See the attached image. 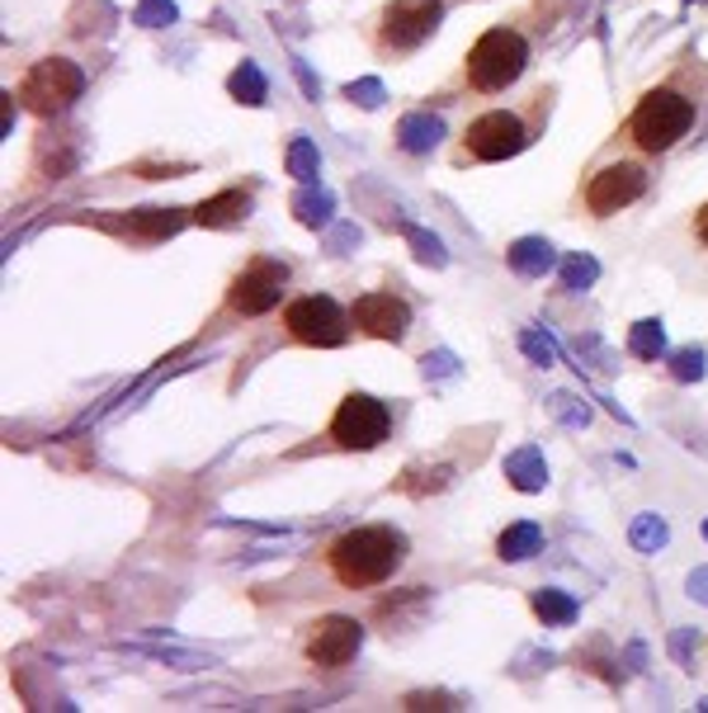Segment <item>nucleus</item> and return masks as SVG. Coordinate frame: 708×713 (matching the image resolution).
<instances>
[{
	"label": "nucleus",
	"mask_w": 708,
	"mask_h": 713,
	"mask_svg": "<svg viewBox=\"0 0 708 713\" xmlns=\"http://www.w3.org/2000/svg\"><path fill=\"white\" fill-rule=\"evenodd\" d=\"M360 648H364V629H360V619H350V614H322L303 629V657L322 671L350 666L354 657H360Z\"/></svg>",
	"instance_id": "10"
},
{
	"label": "nucleus",
	"mask_w": 708,
	"mask_h": 713,
	"mask_svg": "<svg viewBox=\"0 0 708 713\" xmlns=\"http://www.w3.org/2000/svg\"><path fill=\"white\" fill-rule=\"evenodd\" d=\"M402 558L406 534H397L393 525H354L326 544V572L345 591H374V586L393 581Z\"/></svg>",
	"instance_id": "1"
},
{
	"label": "nucleus",
	"mask_w": 708,
	"mask_h": 713,
	"mask_svg": "<svg viewBox=\"0 0 708 713\" xmlns=\"http://www.w3.org/2000/svg\"><path fill=\"white\" fill-rule=\"evenodd\" d=\"M439 20H445V0H387L374 24V48L383 58H406L439 29Z\"/></svg>",
	"instance_id": "5"
},
{
	"label": "nucleus",
	"mask_w": 708,
	"mask_h": 713,
	"mask_svg": "<svg viewBox=\"0 0 708 713\" xmlns=\"http://www.w3.org/2000/svg\"><path fill=\"white\" fill-rule=\"evenodd\" d=\"M387 431H393V412H387L378 397H368V392H345L331 425H326V440L335 444V450L368 454L387 440Z\"/></svg>",
	"instance_id": "8"
},
{
	"label": "nucleus",
	"mask_w": 708,
	"mask_h": 713,
	"mask_svg": "<svg viewBox=\"0 0 708 713\" xmlns=\"http://www.w3.org/2000/svg\"><path fill=\"white\" fill-rule=\"evenodd\" d=\"M85 91V71L71 58H39L20 76V104L33 118H58Z\"/></svg>",
	"instance_id": "4"
},
{
	"label": "nucleus",
	"mask_w": 708,
	"mask_h": 713,
	"mask_svg": "<svg viewBox=\"0 0 708 713\" xmlns=\"http://www.w3.org/2000/svg\"><path fill=\"white\" fill-rule=\"evenodd\" d=\"M643 194H647V170L637 162H610L581 185V199H586L595 218H614V213L633 208Z\"/></svg>",
	"instance_id": "11"
},
{
	"label": "nucleus",
	"mask_w": 708,
	"mask_h": 713,
	"mask_svg": "<svg viewBox=\"0 0 708 713\" xmlns=\"http://www.w3.org/2000/svg\"><path fill=\"white\" fill-rule=\"evenodd\" d=\"M539 544V534L529 529V525H520V529H506L501 534V558H529V548Z\"/></svg>",
	"instance_id": "14"
},
{
	"label": "nucleus",
	"mask_w": 708,
	"mask_h": 713,
	"mask_svg": "<svg viewBox=\"0 0 708 713\" xmlns=\"http://www.w3.org/2000/svg\"><path fill=\"white\" fill-rule=\"evenodd\" d=\"M529 66V39L520 29H487L482 39L468 48L464 58V81L477 95H501L510 91Z\"/></svg>",
	"instance_id": "3"
},
{
	"label": "nucleus",
	"mask_w": 708,
	"mask_h": 713,
	"mask_svg": "<svg viewBox=\"0 0 708 713\" xmlns=\"http://www.w3.org/2000/svg\"><path fill=\"white\" fill-rule=\"evenodd\" d=\"M689 128H695V100L676 91V85H652V91L633 104L624 133L643 156H662L676 147L680 137H689Z\"/></svg>",
	"instance_id": "2"
},
{
	"label": "nucleus",
	"mask_w": 708,
	"mask_h": 713,
	"mask_svg": "<svg viewBox=\"0 0 708 713\" xmlns=\"http://www.w3.org/2000/svg\"><path fill=\"white\" fill-rule=\"evenodd\" d=\"M289 279H293V270L283 260L251 256L232 279H227L222 302H227V312H237V317H264V312H274L279 302H283V293H289Z\"/></svg>",
	"instance_id": "6"
},
{
	"label": "nucleus",
	"mask_w": 708,
	"mask_h": 713,
	"mask_svg": "<svg viewBox=\"0 0 708 713\" xmlns=\"http://www.w3.org/2000/svg\"><path fill=\"white\" fill-rule=\"evenodd\" d=\"M283 331H289L298 345L335 350V345L350 341L354 322L331 293H308V298H293L289 308H283Z\"/></svg>",
	"instance_id": "7"
},
{
	"label": "nucleus",
	"mask_w": 708,
	"mask_h": 713,
	"mask_svg": "<svg viewBox=\"0 0 708 713\" xmlns=\"http://www.w3.org/2000/svg\"><path fill=\"white\" fill-rule=\"evenodd\" d=\"M529 147V123L516 110H491L477 114L464 128V156L468 162H506Z\"/></svg>",
	"instance_id": "9"
},
{
	"label": "nucleus",
	"mask_w": 708,
	"mask_h": 713,
	"mask_svg": "<svg viewBox=\"0 0 708 713\" xmlns=\"http://www.w3.org/2000/svg\"><path fill=\"white\" fill-rule=\"evenodd\" d=\"M246 208H251V199H246L241 189H227V194H218V199H204L199 208H194V223L199 227H232Z\"/></svg>",
	"instance_id": "13"
},
{
	"label": "nucleus",
	"mask_w": 708,
	"mask_h": 713,
	"mask_svg": "<svg viewBox=\"0 0 708 713\" xmlns=\"http://www.w3.org/2000/svg\"><path fill=\"white\" fill-rule=\"evenodd\" d=\"M689 231H695V241H699V246H708V204L695 213V223H689Z\"/></svg>",
	"instance_id": "15"
},
{
	"label": "nucleus",
	"mask_w": 708,
	"mask_h": 713,
	"mask_svg": "<svg viewBox=\"0 0 708 713\" xmlns=\"http://www.w3.org/2000/svg\"><path fill=\"white\" fill-rule=\"evenodd\" d=\"M350 322L360 335H374V341H393L402 345L406 341V331H412V308H406V298L397 293H360L350 302Z\"/></svg>",
	"instance_id": "12"
}]
</instances>
